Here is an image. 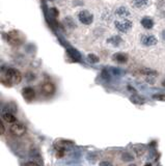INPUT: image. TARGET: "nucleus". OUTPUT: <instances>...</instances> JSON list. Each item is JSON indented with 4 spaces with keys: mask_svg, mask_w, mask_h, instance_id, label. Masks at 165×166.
<instances>
[{
    "mask_svg": "<svg viewBox=\"0 0 165 166\" xmlns=\"http://www.w3.org/2000/svg\"><path fill=\"white\" fill-rule=\"evenodd\" d=\"M64 22H66V24H67L70 28H74L75 27L74 21L72 20L71 18H66V19H64Z\"/></svg>",
    "mask_w": 165,
    "mask_h": 166,
    "instance_id": "obj_20",
    "label": "nucleus"
},
{
    "mask_svg": "<svg viewBox=\"0 0 165 166\" xmlns=\"http://www.w3.org/2000/svg\"><path fill=\"white\" fill-rule=\"evenodd\" d=\"M148 4V0H132V5L135 8H144Z\"/></svg>",
    "mask_w": 165,
    "mask_h": 166,
    "instance_id": "obj_11",
    "label": "nucleus"
},
{
    "mask_svg": "<svg viewBox=\"0 0 165 166\" xmlns=\"http://www.w3.org/2000/svg\"><path fill=\"white\" fill-rule=\"evenodd\" d=\"M25 166H39L37 163H35V162H27V163L25 164Z\"/></svg>",
    "mask_w": 165,
    "mask_h": 166,
    "instance_id": "obj_26",
    "label": "nucleus"
},
{
    "mask_svg": "<svg viewBox=\"0 0 165 166\" xmlns=\"http://www.w3.org/2000/svg\"><path fill=\"white\" fill-rule=\"evenodd\" d=\"M133 151L137 156H141L146 152V146L143 144H135V145H133Z\"/></svg>",
    "mask_w": 165,
    "mask_h": 166,
    "instance_id": "obj_14",
    "label": "nucleus"
},
{
    "mask_svg": "<svg viewBox=\"0 0 165 166\" xmlns=\"http://www.w3.org/2000/svg\"><path fill=\"white\" fill-rule=\"evenodd\" d=\"M10 130V132H12V134H14L15 136H22V135L25 134V132H26V128H25L24 125L20 124V123H17V122L12 124Z\"/></svg>",
    "mask_w": 165,
    "mask_h": 166,
    "instance_id": "obj_5",
    "label": "nucleus"
},
{
    "mask_svg": "<svg viewBox=\"0 0 165 166\" xmlns=\"http://www.w3.org/2000/svg\"><path fill=\"white\" fill-rule=\"evenodd\" d=\"M87 58H88L89 61L94 62V63H96V62L99 61V57L97 56V55H95V54H89L88 56H87Z\"/></svg>",
    "mask_w": 165,
    "mask_h": 166,
    "instance_id": "obj_21",
    "label": "nucleus"
},
{
    "mask_svg": "<svg viewBox=\"0 0 165 166\" xmlns=\"http://www.w3.org/2000/svg\"><path fill=\"white\" fill-rule=\"evenodd\" d=\"M68 54L76 61H80V53L77 50L73 49V48H68Z\"/></svg>",
    "mask_w": 165,
    "mask_h": 166,
    "instance_id": "obj_13",
    "label": "nucleus"
},
{
    "mask_svg": "<svg viewBox=\"0 0 165 166\" xmlns=\"http://www.w3.org/2000/svg\"><path fill=\"white\" fill-rule=\"evenodd\" d=\"M129 166H136V165H135V164H130Z\"/></svg>",
    "mask_w": 165,
    "mask_h": 166,
    "instance_id": "obj_30",
    "label": "nucleus"
},
{
    "mask_svg": "<svg viewBox=\"0 0 165 166\" xmlns=\"http://www.w3.org/2000/svg\"><path fill=\"white\" fill-rule=\"evenodd\" d=\"M5 77L10 79L12 81V84H19L21 80H22V75L21 73L16 69H12V68H10V69L6 70L5 72Z\"/></svg>",
    "mask_w": 165,
    "mask_h": 166,
    "instance_id": "obj_2",
    "label": "nucleus"
},
{
    "mask_svg": "<svg viewBox=\"0 0 165 166\" xmlns=\"http://www.w3.org/2000/svg\"><path fill=\"white\" fill-rule=\"evenodd\" d=\"M1 118L4 121V122L8 123V124H14V123L17 122V118L15 117V115L12 113V112H4V113L2 114V116H1Z\"/></svg>",
    "mask_w": 165,
    "mask_h": 166,
    "instance_id": "obj_10",
    "label": "nucleus"
},
{
    "mask_svg": "<svg viewBox=\"0 0 165 166\" xmlns=\"http://www.w3.org/2000/svg\"><path fill=\"white\" fill-rule=\"evenodd\" d=\"M22 94H23V97L27 100V101L33 100V98H35V89L32 88V87H25V88L23 89Z\"/></svg>",
    "mask_w": 165,
    "mask_h": 166,
    "instance_id": "obj_9",
    "label": "nucleus"
},
{
    "mask_svg": "<svg viewBox=\"0 0 165 166\" xmlns=\"http://www.w3.org/2000/svg\"><path fill=\"white\" fill-rule=\"evenodd\" d=\"M141 73H142V74L148 75V76H157V75H158L157 72H155V71H152V70H148V69L141 70Z\"/></svg>",
    "mask_w": 165,
    "mask_h": 166,
    "instance_id": "obj_18",
    "label": "nucleus"
},
{
    "mask_svg": "<svg viewBox=\"0 0 165 166\" xmlns=\"http://www.w3.org/2000/svg\"><path fill=\"white\" fill-rule=\"evenodd\" d=\"M162 37H163V40L165 41V30L162 32Z\"/></svg>",
    "mask_w": 165,
    "mask_h": 166,
    "instance_id": "obj_27",
    "label": "nucleus"
},
{
    "mask_svg": "<svg viewBox=\"0 0 165 166\" xmlns=\"http://www.w3.org/2000/svg\"><path fill=\"white\" fill-rule=\"evenodd\" d=\"M78 19L79 21L84 25H89L93 23L94 20V16L91 15L88 10H81V12L78 14Z\"/></svg>",
    "mask_w": 165,
    "mask_h": 166,
    "instance_id": "obj_4",
    "label": "nucleus"
},
{
    "mask_svg": "<svg viewBox=\"0 0 165 166\" xmlns=\"http://www.w3.org/2000/svg\"><path fill=\"white\" fill-rule=\"evenodd\" d=\"M153 98L158 101H165V94H155Z\"/></svg>",
    "mask_w": 165,
    "mask_h": 166,
    "instance_id": "obj_22",
    "label": "nucleus"
},
{
    "mask_svg": "<svg viewBox=\"0 0 165 166\" xmlns=\"http://www.w3.org/2000/svg\"><path fill=\"white\" fill-rule=\"evenodd\" d=\"M4 121H3L2 118H1V121H0V130H1V135H3V134L5 133V127H4Z\"/></svg>",
    "mask_w": 165,
    "mask_h": 166,
    "instance_id": "obj_23",
    "label": "nucleus"
},
{
    "mask_svg": "<svg viewBox=\"0 0 165 166\" xmlns=\"http://www.w3.org/2000/svg\"><path fill=\"white\" fill-rule=\"evenodd\" d=\"M141 43L146 47H150L157 44V39L153 34H144L141 37Z\"/></svg>",
    "mask_w": 165,
    "mask_h": 166,
    "instance_id": "obj_7",
    "label": "nucleus"
},
{
    "mask_svg": "<svg viewBox=\"0 0 165 166\" xmlns=\"http://www.w3.org/2000/svg\"><path fill=\"white\" fill-rule=\"evenodd\" d=\"M113 56H114L113 59L116 60L117 62H119V63H124V62H126L128 60V56L126 54H124V53H116Z\"/></svg>",
    "mask_w": 165,
    "mask_h": 166,
    "instance_id": "obj_15",
    "label": "nucleus"
},
{
    "mask_svg": "<svg viewBox=\"0 0 165 166\" xmlns=\"http://www.w3.org/2000/svg\"><path fill=\"white\" fill-rule=\"evenodd\" d=\"M4 37L6 42H8L12 46H19L22 44V37L17 30H12L10 32L5 33Z\"/></svg>",
    "mask_w": 165,
    "mask_h": 166,
    "instance_id": "obj_1",
    "label": "nucleus"
},
{
    "mask_svg": "<svg viewBox=\"0 0 165 166\" xmlns=\"http://www.w3.org/2000/svg\"><path fill=\"white\" fill-rule=\"evenodd\" d=\"M162 85L165 87V80H163V81H162Z\"/></svg>",
    "mask_w": 165,
    "mask_h": 166,
    "instance_id": "obj_28",
    "label": "nucleus"
},
{
    "mask_svg": "<svg viewBox=\"0 0 165 166\" xmlns=\"http://www.w3.org/2000/svg\"><path fill=\"white\" fill-rule=\"evenodd\" d=\"M100 166H113L109 161H102L100 163Z\"/></svg>",
    "mask_w": 165,
    "mask_h": 166,
    "instance_id": "obj_25",
    "label": "nucleus"
},
{
    "mask_svg": "<svg viewBox=\"0 0 165 166\" xmlns=\"http://www.w3.org/2000/svg\"><path fill=\"white\" fill-rule=\"evenodd\" d=\"M144 166H152V164H151V163H148V164H146V165H144Z\"/></svg>",
    "mask_w": 165,
    "mask_h": 166,
    "instance_id": "obj_29",
    "label": "nucleus"
},
{
    "mask_svg": "<svg viewBox=\"0 0 165 166\" xmlns=\"http://www.w3.org/2000/svg\"><path fill=\"white\" fill-rule=\"evenodd\" d=\"M122 158H123L124 161H132V160H133V156H132L130 153H128V152H125V153H123V155H122Z\"/></svg>",
    "mask_w": 165,
    "mask_h": 166,
    "instance_id": "obj_17",
    "label": "nucleus"
},
{
    "mask_svg": "<svg viewBox=\"0 0 165 166\" xmlns=\"http://www.w3.org/2000/svg\"><path fill=\"white\" fill-rule=\"evenodd\" d=\"M115 15L117 16L118 18H122V19H125V18H128L131 16L130 10H128L125 6H119L118 8H116L115 10Z\"/></svg>",
    "mask_w": 165,
    "mask_h": 166,
    "instance_id": "obj_8",
    "label": "nucleus"
},
{
    "mask_svg": "<svg viewBox=\"0 0 165 166\" xmlns=\"http://www.w3.org/2000/svg\"><path fill=\"white\" fill-rule=\"evenodd\" d=\"M115 25V28L118 30V31H121V32H127L128 30H130L132 28V21L130 20H126V19H123L122 21H115L114 23Z\"/></svg>",
    "mask_w": 165,
    "mask_h": 166,
    "instance_id": "obj_3",
    "label": "nucleus"
},
{
    "mask_svg": "<svg viewBox=\"0 0 165 166\" xmlns=\"http://www.w3.org/2000/svg\"><path fill=\"white\" fill-rule=\"evenodd\" d=\"M141 25H142V27H144L146 29H151V28H153L154 26V21L148 17H144L142 18V20H141Z\"/></svg>",
    "mask_w": 165,
    "mask_h": 166,
    "instance_id": "obj_12",
    "label": "nucleus"
},
{
    "mask_svg": "<svg viewBox=\"0 0 165 166\" xmlns=\"http://www.w3.org/2000/svg\"><path fill=\"white\" fill-rule=\"evenodd\" d=\"M50 12H51L54 17H57V16H58V14H59V12L57 10V8H51V10H50Z\"/></svg>",
    "mask_w": 165,
    "mask_h": 166,
    "instance_id": "obj_24",
    "label": "nucleus"
},
{
    "mask_svg": "<svg viewBox=\"0 0 165 166\" xmlns=\"http://www.w3.org/2000/svg\"><path fill=\"white\" fill-rule=\"evenodd\" d=\"M131 101L133 102V103H136V104H143V99L139 97H136V96H132L131 97Z\"/></svg>",
    "mask_w": 165,
    "mask_h": 166,
    "instance_id": "obj_19",
    "label": "nucleus"
},
{
    "mask_svg": "<svg viewBox=\"0 0 165 166\" xmlns=\"http://www.w3.org/2000/svg\"><path fill=\"white\" fill-rule=\"evenodd\" d=\"M42 92L46 97H51L52 94L55 92V86L52 84L51 82H46L42 86Z\"/></svg>",
    "mask_w": 165,
    "mask_h": 166,
    "instance_id": "obj_6",
    "label": "nucleus"
},
{
    "mask_svg": "<svg viewBox=\"0 0 165 166\" xmlns=\"http://www.w3.org/2000/svg\"><path fill=\"white\" fill-rule=\"evenodd\" d=\"M107 42L109 43V44H111L112 46H115V47H117L118 45L122 43V37H118V35H114V37H111L110 39H108V41Z\"/></svg>",
    "mask_w": 165,
    "mask_h": 166,
    "instance_id": "obj_16",
    "label": "nucleus"
}]
</instances>
